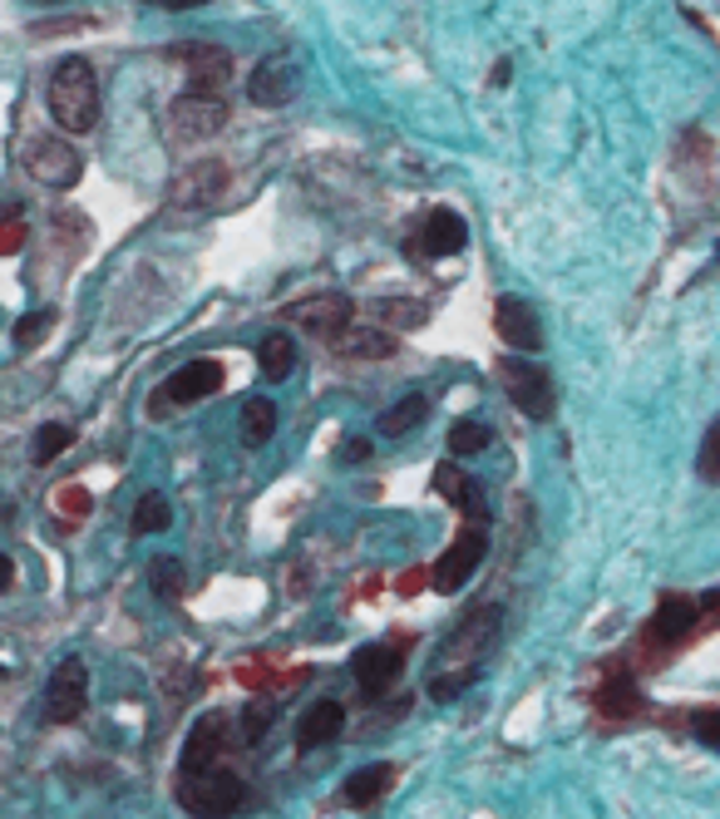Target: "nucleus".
Masks as SVG:
<instances>
[{"label":"nucleus","mask_w":720,"mask_h":819,"mask_svg":"<svg viewBox=\"0 0 720 819\" xmlns=\"http://www.w3.org/2000/svg\"><path fill=\"white\" fill-rule=\"evenodd\" d=\"M256 371L266 375V380H286V375L296 371V345L286 331H272L262 345H256Z\"/></svg>","instance_id":"nucleus-24"},{"label":"nucleus","mask_w":720,"mask_h":819,"mask_svg":"<svg viewBox=\"0 0 720 819\" xmlns=\"http://www.w3.org/2000/svg\"><path fill=\"white\" fill-rule=\"evenodd\" d=\"M700 479L706 484H720V420L706 430V440H700V459H696Z\"/></svg>","instance_id":"nucleus-33"},{"label":"nucleus","mask_w":720,"mask_h":819,"mask_svg":"<svg viewBox=\"0 0 720 819\" xmlns=\"http://www.w3.org/2000/svg\"><path fill=\"white\" fill-rule=\"evenodd\" d=\"M390 351H395V335L370 331V326H351V331L335 341V355H345V361H385Z\"/></svg>","instance_id":"nucleus-23"},{"label":"nucleus","mask_w":720,"mask_h":819,"mask_svg":"<svg viewBox=\"0 0 720 819\" xmlns=\"http://www.w3.org/2000/svg\"><path fill=\"white\" fill-rule=\"evenodd\" d=\"M508 75H513V59H499V65H493V89H503V84H508Z\"/></svg>","instance_id":"nucleus-38"},{"label":"nucleus","mask_w":720,"mask_h":819,"mask_svg":"<svg viewBox=\"0 0 720 819\" xmlns=\"http://www.w3.org/2000/svg\"><path fill=\"white\" fill-rule=\"evenodd\" d=\"M700 622V602L686 598V592H666L656 602V617H651V641H681L690 627Z\"/></svg>","instance_id":"nucleus-19"},{"label":"nucleus","mask_w":720,"mask_h":819,"mask_svg":"<svg viewBox=\"0 0 720 819\" xmlns=\"http://www.w3.org/2000/svg\"><path fill=\"white\" fill-rule=\"evenodd\" d=\"M483 558H489V523H464L459 538L449 543V553L434 558V572H430L434 592H459Z\"/></svg>","instance_id":"nucleus-3"},{"label":"nucleus","mask_w":720,"mask_h":819,"mask_svg":"<svg viewBox=\"0 0 720 819\" xmlns=\"http://www.w3.org/2000/svg\"><path fill=\"white\" fill-rule=\"evenodd\" d=\"M597 710H602V716H612V720L637 716V710H641V691H637V681H631L627 671H612V676L597 686Z\"/></svg>","instance_id":"nucleus-21"},{"label":"nucleus","mask_w":720,"mask_h":819,"mask_svg":"<svg viewBox=\"0 0 720 819\" xmlns=\"http://www.w3.org/2000/svg\"><path fill=\"white\" fill-rule=\"evenodd\" d=\"M375 316L390 326H400V331H414V326L430 321V306L424 302H404V296H385V302H375Z\"/></svg>","instance_id":"nucleus-27"},{"label":"nucleus","mask_w":720,"mask_h":819,"mask_svg":"<svg viewBox=\"0 0 720 819\" xmlns=\"http://www.w3.org/2000/svg\"><path fill=\"white\" fill-rule=\"evenodd\" d=\"M296 84H301V75H296L292 59L266 55V59H256V69L247 75V99H252L256 109H282L296 99Z\"/></svg>","instance_id":"nucleus-9"},{"label":"nucleus","mask_w":720,"mask_h":819,"mask_svg":"<svg viewBox=\"0 0 720 819\" xmlns=\"http://www.w3.org/2000/svg\"><path fill=\"white\" fill-rule=\"evenodd\" d=\"M690 730H696V740H706V746L720 750V706H706L690 716Z\"/></svg>","instance_id":"nucleus-34"},{"label":"nucleus","mask_w":720,"mask_h":819,"mask_svg":"<svg viewBox=\"0 0 720 819\" xmlns=\"http://www.w3.org/2000/svg\"><path fill=\"white\" fill-rule=\"evenodd\" d=\"M222 380H227L222 361H213V355H197V361L178 365V371L163 380V390H158V395H163L168 405H193V400H207V395L222 390Z\"/></svg>","instance_id":"nucleus-11"},{"label":"nucleus","mask_w":720,"mask_h":819,"mask_svg":"<svg viewBox=\"0 0 720 819\" xmlns=\"http://www.w3.org/2000/svg\"><path fill=\"white\" fill-rule=\"evenodd\" d=\"M89 706V667L79 657H65L55 671H49V686H45V716L55 726H69L79 720Z\"/></svg>","instance_id":"nucleus-5"},{"label":"nucleus","mask_w":720,"mask_h":819,"mask_svg":"<svg viewBox=\"0 0 720 819\" xmlns=\"http://www.w3.org/2000/svg\"><path fill=\"white\" fill-rule=\"evenodd\" d=\"M464 242H469V223H464L459 213H449V207H434V213L424 217L420 247L430 257H454V252H464Z\"/></svg>","instance_id":"nucleus-20"},{"label":"nucleus","mask_w":720,"mask_h":819,"mask_svg":"<svg viewBox=\"0 0 720 819\" xmlns=\"http://www.w3.org/2000/svg\"><path fill=\"white\" fill-rule=\"evenodd\" d=\"M493 326H499V335L513 345V351H523V355L542 351V321L528 302H518V296H499V302H493Z\"/></svg>","instance_id":"nucleus-14"},{"label":"nucleus","mask_w":720,"mask_h":819,"mask_svg":"<svg viewBox=\"0 0 720 819\" xmlns=\"http://www.w3.org/2000/svg\"><path fill=\"white\" fill-rule=\"evenodd\" d=\"M183 65H187V94H203V99H217L227 89V79H232V55H227L222 45H207V39H187L183 49Z\"/></svg>","instance_id":"nucleus-8"},{"label":"nucleus","mask_w":720,"mask_h":819,"mask_svg":"<svg viewBox=\"0 0 720 819\" xmlns=\"http://www.w3.org/2000/svg\"><path fill=\"white\" fill-rule=\"evenodd\" d=\"M168 124H173V138H183V144H197V138L222 134L227 104H222V99L183 94V99H173V109H168Z\"/></svg>","instance_id":"nucleus-10"},{"label":"nucleus","mask_w":720,"mask_h":819,"mask_svg":"<svg viewBox=\"0 0 720 819\" xmlns=\"http://www.w3.org/2000/svg\"><path fill=\"white\" fill-rule=\"evenodd\" d=\"M5 252H20V223H15V213H10V227H5Z\"/></svg>","instance_id":"nucleus-39"},{"label":"nucleus","mask_w":720,"mask_h":819,"mask_svg":"<svg viewBox=\"0 0 720 819\" xmlns=\"http://www.w3.org/2000/svg\"><path fill=\"white\" fill-rule=\"evenodd\" d=\"M434 493H444V499H449L469 523H489V503H483V489L469 479V474L454 469V464H439V469H434Z\"/></svg>","instance_id":"nucleus-18"},{"label":"nucleus","mask_w":720,"mask_h":819,"mask_svg":"<svg viewBox=\"0 0 720 819\" xmlns=\"http://www.w3.org/2000/svg\"><path fill=\"white\" fill-rule=\"evenodd\" d=\"M158 10H187V5H197V0H153Z\"/></svg>","instance_id":"nucleus-40"},{"label":"nucleus","mask_w":720,"mask_h":819,"mask_svg":"<svg viewBox=\"0 0 720 819\" xmlns=\"http://www.w3.org/2000/svg\"><path fill=\"white\" fill-rule=\"evenodd\" d=\"M276 430V400H262V395H252V400H242V440L252 444H266Z\"/></svg>","instance_id":"nucleus-26"},{"label":"nucleus","mask_w":720,"mask_h":819,"mask_svg":"<svg viewBox=\"0 0 720 819\" xmlns=\"http://www.w3.org/2000/svg\"><path fill=\"white\" fill-rule=\"evenodd\" d=\"M499 627H503V607H499V602H489V607L469 612V617H464L459 627H454L449 637H444L439 661H454V657H483V651L493 647V637H499Z\"/></svg>","instance_id":"nucleus-12"},{"label":"nucleus","mask_w":720,"mask_h":819,"mask_svg":"<svg viewBox=\"0 0 720 819\" xmlns=\"http://www.w3.org/2000/svg\"><path fill=\"white\" fill-rule=\"evenodd\" d=\"M69 440H75V430H69V424H39V430H35V444H30V454H35V464H49L55 454L69 450Z\"/></svg>","instance_id":"nucleus-32"},{"label":"nucleus","mask_w":720,"mask_h":819,"mask_svg":"<svg viewBox=\"0 0 720 819\" xmlns=\"http://www.w3.org/2000/svg\"><path fill=\"white\" fill-rule=\"evenodd\" d=\"M222 193H227V168L217 158H207V163L183 168L173 178V193L168 197H173V207H213Z\"/></svg>","instance_id":"nucleus-15"},{"label":"nucleus","mask_w":720,"mask_h":819,"mask_svg":"<svg viewBox=\"0 0 720 819\" xmlns=\"http://www.w3.org/2000/svg\"><path fill=\"white\" fill-rule=\"evenodd\" d=\"M345 730V710L341 701H311V706L296 716V750H316V746H331L335 736Z\"/></svg>","instance_id":"nucleus-17"},{"label":"nucleus","mask_w":720,"mask_h":819,"mask_svg":"<svg viewBox=\"0 0 720 819\" xmlns=\"http://www.w3.org/2000/svg\"><path fill=\"white\" fill-rule=\"evenodd\" d=\"M173 523V509H168L163 493H144L134 503V533H163Z\"/></svg>","instance_id":"nucleus-31"},{"label":"nucleus","mask_w":720,"mask_h":819,"mask_svg":"<svg viewBox=\"0 0 720 819\" xmlns=\"http://www.w3.org/2000/svg\"><path fill=\"white\" fill-rule=\"evenodd\" d=\"M400 667H404V657H400V647H361L351 657V676H355V691H361L365 701H380L385 691L400 681Z\"/></svg>","instance_id":"nucleus-13"},{"label":"nucleus","mask_w":720,"mask_h":819,"mask_svg":"<svg viewBox=\"0 0 720 819\" xmlns=\"http://www.w3.org/2000/svg\"><path fill=\"white\" fill-rule=\"evenodd\" d=\"M59 503H65L69 513H89V493L84 489H65V493H59Z\"/></svg>","instance_id":"nucleus-37"},{"label":"nucleus","mask_w":720,"mask_h":819,"mask_svg":"<svg viewBox=\"0 0 720 819\" xmlns=\"http://www.w3.org/2000/svg\"><path fill=\"white\" fill-rule=\"evenodd\" d=\"M266 720H272V716H266V706H252V710H247V720H242L247 740H262V736H266Z\"/></svg>","instance_id":"nucleus-36"},{"label":"nucleus","mask_w":720,"mask_h":819,"mask_svg":"<svg viewBox=\"0 0 720 819\" xmlns=\"http://www.w3.org/2000/svg\"><path fill=\"white\" fill-rule=\"evenodd\" d=\"M49 331H55V311H49V306H39V311L20 316L15 331H10V341H15V351H35V345L45 341Z\"/></svg>","instance_id":"nucleus-28"},{"label":"nucleus","mask_w":720,"mask_h":819,"mask_svg":"<svg viewBox=\"0 0 720 819\" xmlns=\"http://www.w3.org/2000/svg\"><path fill=\"white\" fill-rule=\"evenodd\" d=\"M25 173L45 187H75L79 173H84V158H79V148H69L65 138H30Z\"/></svg>","instance_id":"nucleus-6"},{"label":"nucleus","mask_w":720,"mask_h":819,"mask_svg":"<svg viewBox=\"0 0 720 819\" xmlns=\"http://www.w3.org/2000/svg\"><path fill=\"white\" fill-rule=\"evenodd\" d=\"M49 114L65 134H89L99 124V79L94 65L79 55L59 59L55 75H49Z\"/></svg>","instance_id":"nucleus-1"},{"label":"nucleus","mask_w":720,"mask_h":819,"mask_svg":"<svg viewBox=\"0 0 720 819\" xmlns=\"http://www.w3.org/2000/svg\"><path fill=\"white\" fill-rule=\"evenodd\" d=\"M148 582H153V592L163 602H178L183 598V562H178L173 553H168V558H153L148 562Z\"/></svg>","instance_id":"nucleus-29"},{"label":"nucleus","mask_w":720,"mask_h":819,"mask_svg":"<svg viewBox=\"0 0 720 819\" xmlns=\"http://www.w3.org/2000/svg\"><path fill=\"white\" fill-rule=\"evenodd\" d=\"M493 430L483 420H454L449 424V454H483Z\"/></svg>","instance_id":"nucleus-30"},{"label":"nucleus","mask_w":720,"mask_h":819,"mask_svg":"<svg viewBox=\"0 0 720 819\" xmlns=\"http://www.w3.org/2000/svg\"><path fill=\"white\" fill-rule=\"evenodd\" d=\"M227 746V716H203L193 726L183 746V775H203V770H217V755Z\"/></svg>","instance_id":"nucleus-16"},{"label":"nucleus","mask_w":720,"mask_h":819,"mask_svg":"<svg viewBox=\"0 0 720 819\" xmlns=\"http://www.w3.org/2000/svg\"><path fill=\"white\" fill-rule=\"evenodd\" d=\"M390 775H395L390 765H361V770H355V775L341 785V799H345L351 809H370L375 799L390 789Z\"/></svg>","instance_id":"nucleus-22"},{"label":"nucleus","mask_w":720,"mask_h":819,"mask_svg":"<svg viewBox=\"0 0 720 819\" xmlns=\"http://www.w3.org/2000/svg\"><path fill=\"white\" fill-rule=\"evenodd\" d=\"M286 316L301 321L311 335H321V341L335 345L355 326V302H351V296H341V292H325V296H311V302H296Z\"/></svg>","instance_id":"nucleus-7"},{"label":"nucleus","mask_w":720,"mask_h":819,"mask_svg":"<svg viewBox=\"0 0 720 819\" xmlns=\"http://www.w3.org/2000/svg\"><path fill=\"white\" fill-rule=\"evenodd\" d=\"M424 414H430V400L414 390V395H404V400H395L390 410H380V420H375V424H380V434H395V440H400V434L420 430Z\"/></svg>","instance_id":"nucleus-25"},{"label":"nucleus","mask_w":720,"mask_h":819,"mask_svg":"<svg viewBox=\"0 0 720 819\" xmlns=\"http://www.w3.org/2000/svg\"><path fill=\"white\" fill-rule=\"evenodd\" d=\"M503 385H508V400L518 405L528 420H552L558 414V390H552V375L538 361H503Z\"/></svg>","instance_id":"nucleus-4"},{"label":"nucleus","mask_w":720,"mask_h":819,"mask_svg":"<svg viewBox=\"0 0 720 819\" xmlns=\"http://www.w3.org/2000/svg\"><path fill=\"white\" fill-rule=\"evenodd\" d=\"M370 459V440H361V434H345L341 444H335V464H361Z\"/></svg>","instance_id":"nucleus-35"},{"label":"nucleus","mask_w":720,"mask_h":819,"mask_svg":"<svg viewBox=\"0 0 720 819\" xmlns=\"http://www.w3.org/2000/svg\"><path fill=\"white\" fill-rule=\"evenodd\" d=\"M178 805L193 819H232L247 809V785L227 770H203V775L178 780Z\"/></svg>","instance_id":"nucleus-2"}]
</instances>
